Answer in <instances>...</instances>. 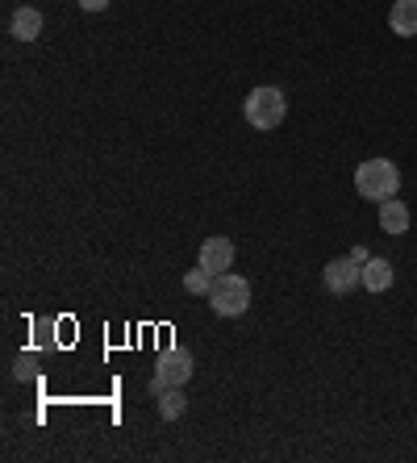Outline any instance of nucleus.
Masks as SVG:
<instances>
[{
	"instance_id": "f257e3e1",
	"label": "nucleus",
	"mask_w": 417,
	"mask_h": 463,
	"mask_svg": "<svg viewBox=\"0 0 417 463\" xmlns=\"http://www.w3.org/2000/svg\"><path fill=\"white\" fill-rule=\"evenodd\" d=\"M355 188H359V196H367V201H388V196H396V188H401V172H396L393 159H367L355 167Z\"/></svg>"
},
{
	"instance_id": "f03ea898",
	"label": "nucleus",
	"mask_w": 417,
	"mask_h": 463,
	"mask_svg": "<svg viewBox=\"0 0 417 463\" xmlns=\"http://www.w3.org/2000/svg\"><path fill=\"white\" fill-rule=\"evenodd\" d=\"M242 113L255 129H276L280 121H284V113H289V100H284L280 88L263 84V88H251V92H246Z\"/></svg>"
},
{
	"instance_id": "7ed1b4c3",
	"label": "nucleus",
	"mask_w": 417,
	"mask_h": 463,
	"mask_svg": "<svg viewBox=\"0 0 417 463\" xmlns=\"http://www.w3.org/2000/svg\"><path fill=\"white\" fill-rule=\"evenodd\" d=\"M209 309H213L217 317H242V313L251 309V284H246L242 276H234V271L217 276L213 288H209Z\"/></svg>"
},
{
	"instance_id": "20e7f679",
	"label": "nucleus",
	"mask_w": 417,
	"mask_h": 463,
	"mask_svg": "<svg viewBox=\"0 0 417 463\" xmlns=\"http://www.w3.org/2000/svg\"><path fill=\"white\" fill-rule=\"evenodd\" d=\"M196 372V359L193 351H184V346H172V351H163L159 364H155V380H150V392L159 397L163 388H184L193 380Z\"/></svg>"
},
{
	"instance_id": "39448f33",
	"label": "nucleus",
	"mask_w": 417,
	"mask_h": 463,
	"mask_svg": "<svg viewBox=\"0 0 417 463\" xmlns=\"http://www.w3.org/2000/svg\"><path fill=\"white\" fill-rule=\"evenodd\" d=\"M321 280H326V292L346 297V292H355L359 284H364V263H355L351 255L330 259V263H326V271H321Z\"/></svg>"
},
{
	"instance_id": "423d86ee",
	"label": "nucleus",
	"mask_w": 417,
	"mask_h": 463,
	"mask_svg": "<svg viewBox=\"0 0 417 463\" xmlns=\"http://www.w3.org/2000/svg\"><path fill=\"white\" fill-rule=\"evenodd\" d=\"M204 271H213V276H225V268H234V242L222 234L204 238L201 242V259H196Z\"/></svg>"
},
{
	"instance_id": "0eeeda50",
	"label": "nucleus",
	"mask_w": 417,
	"mask_h": 463,
	"mask_svg": "<svg viewBox=\"0 0 417 463\" xmlns=\"http://www.w3.org/2000/svg\"><path fill=\"white\" fill-rule=\"evenodd\" d=\"M409 209L405 201H396V196H388V201H380V230L384 234H409Z\"/></svg>"
},
{
	"instance_id": "6e6552de",
	"label": "nucleus",
	"mask_w": 417,
	"mask_h": 463,
	"mask_svg": "<svg viewBox=\"0 0 417 463\" xmlns=\"http://www.w3.org/2000/svg\"><path fill=\"white\" fill-rule=\"evenodd\" d=\"M388 25L401 38H417V0H396L393 9H388Z\"/></svg>"
},
{
	"instance_id": "1a4fd4ad",
	"label": "nucleus",
	"mask_w": 417,
	"mask_h": 463,
	"mask_svg": "<svg viewBox=\"0 0 417 463\" xmlns=\"http://www.w3.org/2000/svg\"><path fill=\"white\" fill-rule=\"evenodd\" d=\"M9 33L17 38V43H33L38 33H43V13L38 9H17L9 22Z\"/></svg>"
},
{
	"instance_id": "9d476101",
	"label": "nucleus",
	"mask_w": 417,
	"mask_h": 463,
	"mask_svg": "<svg viewBox=\"0 0 417 463\" xmlns=\"http://www.w3.org/2000/svg\"><path fill=\"white\" fill-rule=\"evenodd\" d=\"M364 288L367 292L393 288V263H388V259H367L364 263Z\"/></svg>"
},
{
	"instance_id": "9b49d317",
	"label": "nucleus",
	"mask_w": 417,
	"mask_h": 463,
	"mask_svg": "<svg viewBox=\"0 0 417 463\" xmlns=\"http://www.w3.org/2000/svg\"><path fill=\"white\" fill-rule=\"evenodd\" d=\"M184 410H188V397H184L180 388H163L159 392V418L175 421V418H184Z\"/></svg>"
},
{
	"instance_id": "f8f14e48",
	"label": "nucleus",
	"mask_w": 417,
	"mask_h": 463,
	"mask_svg": "<svg viewBox=\"0 0 417 463\" xmlns=\"http://www.w3.org/2000/svg\"><path fill=\"white\" fill-rule=\"evenodd\" d=\"M213 280H217L213 271H204L201 263H196V268L188 271V276H184V288L193 292V297H209V288H213Z\"/></svg>"
},
{
	"instance_id": "ddd939ff",
	"label": "nucleus",
	"mask_w": 417,
	"mask_h": 463,
	"mask_svg": "<svg viewBox=\"0 0 417 463\" xmlns=\"http://www.w3.org/2000/svg\"><path fill=\"white\" fill-rule=\"evenodd\" d=\"M80 9H84V13H105L109 0H80Z\"/></svg>"
},
{
	"instance_id": "4468645a",
	"label": "nucleus",
	"mask_w": 417,
	"mask_h": 463,
	"mask_svg": "<svg viewBox=\"0 0 417 463\" xmlns=\"http://www.w3.org/2000/svg\"><path fill=\"white\" fill-rule=\"evenodd\" d=\"M351 259H355V263H367V259H372V250H367V247H355Z\"/></svg>"
}]
</instances>
